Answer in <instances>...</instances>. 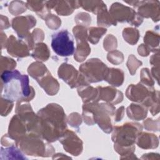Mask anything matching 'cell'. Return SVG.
Wrapping results in <instances>:
<instances>
[{"label": "cell", "instance_id": "cell-1", "mask_svg": "<svg viewBox=\"0 0 160 160\" xmlns=\"http://www.w3.org/2000/svg\"><path fill=\"white\" fill-rule=\"evenodd\" d=\"M37 114L39 135L49 142L59 139L67 129V119L63 108L58 104L50 103Z\"/></svg>", "mask_w": 160, "mask_h": 160}, {"label": "cell", "instance_id": "cell-2", "mask_svg": "<svg viewBox=\"0 0 160 160\" xmlns=\"http://www.w3.org/2000/svg\"><path fill=\"white\" fill-rule=\"evenodd\" d=\"M1 97L16 102H28L35 96L34 89L29 84L28 76L15 69L1 72Z\"/></svg>", "mask_w": 160, "mask_h": 160}, {"label": "cell", "instance_id": "cell-3", "mask_svg": "<svg viewBox=\"0 0 160 160\" xmlns=\"http://www.w3.org/2000/svg\"><path fill=\"white\" fill-rule=\"evenodd\" d=\"M142 126L138 122H126L112 129V141L115 151L121 155L120 159H138L134 154L135 143Z\"/></svg>", "mask_w": 160, "mask_h": 160}, {"label": "cell", "instance_id": "cell-4", "mask_svg": "<svg viewBox=\"0 0 160 160\" xmlns=\"http://www.w3.org/2000/svg\"><path fill=\"white\" fill-rule=\"evenodd\" d=\"M116 108L107 102H90L82 106V118L84 122L92 126L97 124L106 133L112 131V119L114 117Z\"/></svg>", "mask_w": 160, "mask_h": 160}, {"label": "cell", "instance_id": "cell-5", "mask_svg": "<svg viewBox=\"0 0 160 160\" xmlns=\"http://www.w3.org/2000/svg\"><path fill=\"white\" fill-rule=\"evenodd\" d=\"M16 145L24 154L32 156L49 157L53 156L54 148L41 136L30 132L16 141Z\"/></svg>", "mask_w": 160, "mask_h": 160}, {"label": "cell", "instance_id": "cell-6", "mask_svg": "<svg viewBox=\"0 0 160 160\" xmlns=\"http://www.w3.org/2000/svg\"><path fill=\"white\" fill-rule=\"evenodd\" d=\"M109 70V68L98 58L89 59L79 66V72L89 84L105 81Z\"/></svg>", "mask_w": 160, "mask_h": 160}, {"label": "cell", "instance_id": "cell-7", "mask_svg": "<svg viewBox=\"0 0 160 160\" xmlns=\"http://www.w3.org/2000/svg\"><path fill=\"white\" fill-rule=\"evenodd\" d=\"M51 48L58 56L66 57L75 52L73 38L67 29H62L51 36Z\"/></svg>", "mask_w": 160, "mask_h": 160}, {"label": "cell", "instance_id": "cell-8", "mask_svg": "<svg viewBox=\"0 0 160 160\" xmlns=\"http://www.w3.org/2000/svg\"><path fill=\"white\" fill-rule=\"evenodd\" d=\"M109 13L116 22H128L136 27L139 26L143 22V18L135 10L119 2L112 4Z\"/></svg>", "mask_w": 160, "mask_h": 160}, {"label": "cell", "instance_id": "cell-9", "mask_svg": "<svg viewBox=\"0 0 160 160\" xmlns=\"http://www.w3.org/2000/svg\"><path fill=\"white\" fill-rule=\"evenodd\" d=\"M58 74L71 88L89 85L84 76L72 64L63 62L58 68Z\"/></svg>", "mask_w": 160, "mask_h": 160}, {"label": "cell", "instance_id": "cell-10", "mask_svg": "<svg viewBox=\"0 0 160 160\" xmlns=\"http://www.w3.org/2000/svg\"><path fill=\"white\" fill-rule=\"evenodd\" d=\"M76 40V48L74 58L77 62H82L91 52V48L88 43V29L82 26H76L72 29Z\"/></svg>", "mask_w": 160, "mask_h": 160}, {"label": "cell", "instance_id": "cell-11", "mask_svg": "<svg viewBox=\"0 0 160 160\" xmlns=\"http://www.w3.org/2000/svg\"><path fill=\"white\" fill-rule=\"evenodd\" d=\"M125 2L138 8V14L143 18H151L154 22L159 21L160 8L158 1H131Z\"/></svg>", "mask_w": 160, "mask_h": 160}, {"label": "cell", "instance_id": "cell-12", "mask_svg": "<svg viewBox=\"0 0 160 160\" xmlns=\"http://www.w3.org/2000/svg\"><path fill=\"white\" fill-rule=\"evenodd\" d=\"M59 140L64 150L71 155L78 156L82 152V141L74 132L67 129Z\"/></svg>", "mask_w": 160, "mask_h": 160}, {"label": "cell", "instance_id": "cell-13", "mask_svg": "<svg viewBox=\"0 0 160 160\" xmlns=\"http://www.w3.org/2000/svg\"><path fill=\"white\" fill-rule=\"evenodd\" d=\"M36 24V18L32 15L17 16L12 20V27L18 37L24 40L31 32L29 31Z\"/></svg>", "mask_w": 160, "mask_h": 160}, {"label": "cell", "instance_id": "cell-14", "mask_svg": "<svg viewBox=\"0 0 160 160\" xmlns=\"http://www.w3.org/2000/svg\"><path fill=\"white\" fill-rule=\"evenodd\" d=\"M153 88H149L141 82L137 84H130L126 89V96L134 102L142 104L148 99Z\"/></svg>", "mask_w": 160, "mask_h": 160}, {"label": "cell", "instance_id": "cell-15", "mask_svg": "<svg viewBox=\"0 0 160 160\" xmlns=\"http://www.w3.org/2000/svg\"><path fill=\"white\" fill-rule=\"evenodd\" d=\"M6 49L9 54L18 58L29 56V48L27 43L21 39H17L13 35H11L8 39Z\"/></svg>", "mask_w": 160, "mask_h": 160}, {"label": "cell", "instance_id": "cell-16", "mask_svg": "<svg viewBox=\"0 0 160 160\" xmlns=\"http://www.w3.org/2000/svg\"><path fill=\"white\" fill-rule=\"evenodd\" d=\"M96 88L99 92V101H104L105 102L115 105L123 100L122 92L112 86H98Z\"/></svg>", "mask_w": 160, "mask_h": 160}, {"label": "cell", "instance_id": "cell-17", "mask_svg": "<svg viewBox=\"0 0 160 160\" xmlns=\"http://www.w3.org/2000/svg\"><path fill=\"white\" fill-rule=\"evenodd\" d=\"M36 81L49 96H54L59 91V84L57 79L53 78L49 71Z\"/></svg>", "mask_w": 160, "mask_h": 160}, {"label": "cell", "instance_id": "cell-18", "mask_svg": "<svg viewBox=\"0 0 160 160\" xmlns=\"http://www.w3.org/2000/svg\"><path fill=\"white\" fill-rule=\"evenodd\" d=\"M137 145L144 149H155L159 145V139L154 134L141 132L136 139Z\"/></svg>", "mask_w": 160, "mask_h": 160}, {"label": "cell", "instance_id": "cell-19", "mask_svg": "<svg viewBox=\"0 0 160 160\" xmlns=\"http://www.w3.org/2000/svg\"><path fill=\"white\" fill-rule=\"evenodd\" d=\"M79 7V1H56L53 9L59 15L69 16Z\"/></svg>", "mask_w": 160, "mask_h": 160}, {"label": "cell", "instance_id": "cell-20", "mask_svg": "<svg viewBox=\"0 0 160 160\" xmlns=\"http://www.w3.org/2000/svg\"><path fill=\"white\" fill-rule=\"evenodd\" d=\"M78 93L84 104L99 102V92L96 88L89 85L81 86L78 88Z\"/></svg>", "mask_w": 160, "mask_h": 160}, {"label": "cell", "instance_id": "cell-21", "mask_svg": "<svg viewBox=\"0 0 160 160\" xmlns=\"http://www.w3.org/2000/svg\"><path fill=\"white\" fill-rule=\"evenodd\" d=\"M128 117L135 121L144 119L148 114V108L144 105L139 104H131L126 109Z\"/></svg>", "mask_w": 160, "mask_h": 160}, {"label": "cell", "instance_id": "cell-22", "mask_svg": "<svg viewBox=\"0 0 160 160\" xmlns=\"http://www.w3.org/2000/svg\"><path fill=\"white\" fill-rule=\"evenodd\" d=\"M26 3L27 8L35 12L39 17L43 19H45L51 14V9L47 7L46 1H28Z\"/></svg>", "mask_w": 160, "mask_h": 160}, {"label": "cell", "instance_id": "cell-23", "mask_svg": "<svg viewBox=\"0 0 160 160\" xmlns=\"http://www.w3.org/2000/svg\"><path fill=\"white\" fill-rule=\"evenodd\" d=\"M27 159L24 156L23 152L14 144L3 148H1V159Z\"/></svg>", "mask_w": 160, "mask_h": 160}, {"label": "cell", "instance_id": "cell-24", "mask_svg": "<svg viewBox=\"0 0 160 160\" xmlns=\"http://www.w3.org/2000/svg\"><path fill=\"white\" fill-rule=\"evenodd\" d=\"M31 56L38 61H46L50 56V51L48 46L43 42L36 44Z\"/></svg>", "mask_w": 160, "mask_h": 160}, {"label": "cell", "instance_id": "cell-25", "mask_svg": "<svg viewBox=\"0 0 160 160\" xmlns=\"http://www.w3.org/2000/svg\"><path fill=\"white\" fill-rule=\"evenodd\" d=\"M97 24L99 27L108 28L111 25L116 26L117 22L114 20L109 12L107 10V7L101 9L97 14Z\"/></svg>", "mask_w": 160, "mask_h": 160}, {"label": "cell", "instance_id": "cell-26", "mask_svg": "<svg viewBox=\"0 0 160 160\" xmlns=\"http://www.w3.org/2000/svg\"><path fill=\"white\" fill-rule=\"evenodd\" d=\"M124 79V72L117 68H109L108 75L105 80L113 86H120L122 84Z\"/></svg>", "mask_w": 160, "mask_h": 160}, {"label": "cell", "instance_id": "cell-27", "mask_svg": "<svg viewBox=\"0 0 160 160\" xmlns=\"http://www.w3.org/2000/svg\"><path fill=\"white\" fill-rule=\"evenodd\" d=\"M48 71L46 66L43 63L38 61L31 64L28 68L29 74L36 81L42 77Z\"/></svg>", "mask_w": 160, "mask_h": 160}, {"label": "cell", "instance_id": "cell-28", "mask_svg": "<svg viewBox=\"0 0 160 160\" xmlns=\"http://www.w3.org/2000/svg\"><path fill=\"white\" fill-rule=\"evenodd\" d=\"M144 44H146L152 52H158L159 44V34L152 31H148L144 37Z\"/></svg>", "mask_w": 160, "mask_h": 160}, {"label": "cell", "instance_id": "cell-29", "mask_svg": "<svg viewBox=\"0 0 160 160\" xmlns=\"http://www.w3.org/2000/svg\"><path fill=\"white\" fill-rule=\"evenodd\" d=\"M80 6L84 9L90 11L94 14L98 12L102 8L106 7V4L102 1H79Z\"/></svg>", "mask_w": 160, "mask_h": 160}, {"label": "cell", "instance_id": "cell-30", "mask_svg": "<svg viewBox=\"0 0 160 160\" xmlns=\"http://www.w3.org/2000/svg\"><path fill=\"white\" fill-rule=\"evenodd\" d=\"M107 32V29L102 27H91L88 29V40L93 44H96L101 38Z\"/></svg>", "mask_w": 160, "mask_h": 160}, {"label": "cell", "instance_id": "cell-31", "mask_svg": "<svg viewBox=\"0 0 160 160\" xmlns=\"http://www.w3.org/2000/svg\"><path fill=\"white\" fill-rule=\"evenodd\" d=\"M139 36V31L134 28H126L122 31L124 39L131 45H134L138 42Z\"/></svg>", "mask_w": 160, "mask_h": 160}, {"label": "cell", "instance_id": "cell-32", "mask_svg": "<svg viewBox=\"0 0 160 160\" xmlns=\"http://www.w3.org/2000/svg\"><path fill=\"white\" fill-rule=\"evenodd\" d=\"M26 3L20 1H11L9 6V11L13 15H18L26 11Z\"/></svg>", "mask_w": 160, "mask_h": 160}, {"label": "cell", "instance_id": "cell-33", "mask_svg": "<svg viewBox=\"0 0 160 160\" xmlns=\"http://www.w3.org/2000/svg\"><path fill=\"white\" fill-rule=\"evenodd\" d=\"M151 75L150 71L148 68H142L140 72L141 82L149 88H153L154 81Z\"/></svg>", "mask_w": 160, "mask_h": 160}, {"label": "cell", "instance_id": "cell-34", "mask_svg": "<svg viewBox=\"0 0 160 160\" xmlns=\"http://www.w3.org/2000/svg\"><path fill=\"white\" fill-rule=\"evenodd\" d=\"M16 62L9 57L1 56V72L6 71H12L16 67Z\"/></svg>", "mask_w": 160, "mask_h": 160}, {"label": "cell", "instance_id": "cell-35", "mask_svg": "<svg viewBox=\"0 0 160 160\" xmlns=\"http://www.w3.org/2000/svg\"><path fill=\"white\" fill-rule=\"evenodd\" d=\"M142 64V62L138 60L133 54H131L128 57V59L126 63L127 67L131 75H134L137 69Z\"/></svg>", "mask_w": 160, "mask_h": 160}, {"label": "cell", "instance_id": "cell-36", "mask_svg": "<svg viewBox=\"0 0 160 160\" xmlns=\"http://www.w3.org/2000/svg\"><path fill=\"white\" fill-rule=\"evenodd\" d=\"M107 59L111 63L118 65L123 62L124 56L121 52L118 50H113L108 52L107 55Z\"/></svg>", "mask_w": 160, "mask_h": 160}, {"label": "cell", "instance_id": "cell-37", "mask_svg": "<svg viewBox=\"0 0 160 160\" xmlns=\"http://www.w3.org/2000/svg\"><path fill=\"white\" fill-rule=\"evenodd\" d=\"M44 20L46 21V24L48 26V27L51 29L56 30L61 26V19L57 16H55L54 14H49L45 18Z\"/></svg>", "mask_w": 160, "mask_h": 160}, {"label": "cell", "instance_id": "cell-38", "mask_svg": "<svg viewBox=\"0 0 160 160\" xmlns=\"http://www.w3.org/2000/svg\"><path fill=\"white\" fill-rule=\"evenodd\" d=\"M103 46L106 51L115 50L118 46L117 39L112 34H108L104 39Z\"/></svg>", "mask_w": 160, "mask_h": 160}, {"label": "cell", "instance_id": "cell-39", "mask_svg": "<svg viewBox=\"0 0 160 160\" xmlns=\"http://www.w3.org/2000/svg\"><path fill=\"white\" fill-rule=\"evenodd\" d=\"M14 106V102L1 97V114L6 116L11 112Z\"/></svg>", "mask_w": 160, "mask_h": 160}, {"label": "cell", "instance_id": "cell-40", "mask_svg": "<svg viewBox=\"0 0 160 160\" xmlns=\"http://www.w3.org/2000/svg\"><path fill=\"white\" fill-rule=\"evenodd\" d=\"M74 20L78 26L86 27L91 22V18L89 14L86 12H79L74 18Z\"/></svg>", "mask_w": 160, "mask_h": 160}, {"label": "cell", "instance_id": "cell-41", "mask_svg": "<svg viewBox=\"0 0 160 160\" xmlns=\"http://www.w3.org/2000/svg\"><path fill=\"white\" fill-rule=\"evenodd\" d=\"M68 123L73 128H78L82 122V118L78 112H72L67 118Z\"/></svg>", "mask_w": 160, "mask_h": 160}, {"label": "cell", "instance_id": "cell-42", "mask_svg": "<svg viewBox=\"0 0 160 160\" xmlns=\"http://www.w3.org/2000/svg\"><path fill=\"white\" fill-rule=\"evenodd\" d=\"M143 125L144 128L148 131H158L159 129V119L155 121L151 118H148L143 122Z\"/></svg>", "mask_w": 160, "mask_h": 160}, {"label": "cell", "instance_id": "cell-43", "mask_svg": "<svg viewBox=\"0 0 160 160\" xmlns=\"http://www.w3.org/2000/svg\"><path fill=\"white\" fill-rule=\"evenodd\" d=\"M31 34L34 42H36V44L38 42H41L44 38V32L39 28H36L33 30V31L31 32Z\"/></svg>", "mask_w": 160, "mask_h": 160}, {"label": "cell", "instance_id": "cell-44", "mask_svg": "<svg viewBox=\"0 0 160 160\" xmlns=\"http://www.w3.org/2000/svg\"><path fill=\"white\" fill-rule=\"evenodd\" d=\"M150 49L144 44H141L138 48V52L139 54L142 57L148 56L150 53Z\"/></svg>", "mask_w": 160, "mask_h": 160}, {"label": "cell", "instance_id": "cell-45", "mask_svg": "<svg viewBox=\"0 0 160 160\" xmlns=\"http://www.w3.org/2000/svg\"><path fill=\"white\" fill-rule=\"evenodd\" d=\"M124 107L121 106L115 111L114 117V121L119 122L121 121V119L124 117Z\"/></svg>", "mask_w": 160, "mask_h": 160}, {"label": "cell", "instance_id": "cell-46", "mask_svg": "<svg viewBox=\"0 0 160 160\" xmlns=\"http://www.w3.org/2000/svg\"><path fill=\"white\" fill-rule=\"evenodd\" d=\"M149 62L152 66L159 67V51L155 52V54H153L151 57Z\"/></svg>", "mask_w": 160, "mask_h": 160}, {"label": "cell", "instance_id": "cell-47", "mask_svg": "<svg viewBox=\"0 0 160 160\" xmlns=\"http://www.w3.org/2000/svg\"><path fill=\"white\" fill-rule=\"evenodd\" d=\"M10 26V23L9 22L8 18L6 16L1 15V30L2 31L3 29H7Z\"/></svg>", "mask_w": 160, "mask_h": 160}, {"label": "cell", "instance_id": "cell-48", "mask_svg": "<svg viewBox=\"0 0 160 160\" xmlns=\"http://www.w3.org/2000/svg\"><path fill=\"white\" fill-rule=\"evenodd\" d=\"M151 74L153 76L156 80L157 81L158 83H159V67H155L152 66L151 70Z\"/></svg>", "mask_w": 160, "mask_h": 160}, {"label": "cell", "instance_id": "cell-49", "mask_svg": "<svg viewBox=\"0 0 160 160\" xmlns=\"http://www.w3.org/2000/svg\"><path fill=\"white\" fill-rule=\"evenodd\" d=\"M159 154L158 153H148V154H144L143 156L141 158V159H159Z\"/></svg>", "mask_w": 160, "mask_h": 160}, {"label": "cell", "instance_id": "cell-50", "mask_svg": "<svg viewBox=\"0 0 160 160\" xmlns=\"http://www.w3.org/2000/svg\"><path fill=\"white\" fill-rule=\"evenodd\" d=\"M7 37L6 36V34L2 32V31H1V49H3L6 47L7 44Z\"/></svg>", "mask_w": 160, "mask_h": 160}]
</instances>
